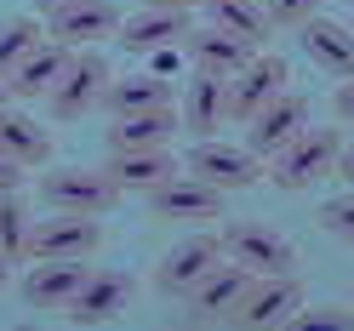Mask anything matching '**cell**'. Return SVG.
I'll return each instance as SVG.
<instances>
[{"label": "cell", "mask_w": 354, "mask_h": 331, "mask_svg": "<svg viewBox=\"0 0 354 331\" xmlns=\"http://www.w3.org/2000/svg\"><path fill=\"white\" fill-rule=\"evenodd\" d=\"M337 149H343V126H303L292 143L280 154H269V166H263V178L286 194H303L315 189L331 166H337Z\"/></svg>", "instance_id": "6da1fadb"}, {"label": "cell", "mask_w": 354, "mask_h": 331, "mask_svg": "<svg viewBox=\"0 0 354 331\" xmlns=\"http://www.w3.org/2000/svg\"><path fill=\"white\" fill-rule=\"evenodd\" d=\"M217 240H223V257L240 263L246 274H297V246L286 240L280 229L257 223V217H229L223 229H217Z\"/></svg>", "instance_id": "7a4b0ae2"}, {"label": "cell", "mask_w": 354, "mask_h": 331, "mask_svg": "<svg viewBox=\"0 0 354 331\" xmlns=\"http://www.w3.org/2000/svg\"><path fill=\"white\" fill-rule=\"evenodd\" d=\"M40 200L52 211H86V217H103L109 206L120 200V189L92 166H57V171H40Z\"/></svg>", "instance_id": "3957f363"}, {"label": "cell", "mask_w": 354, "mask_h": 331, "mask_svg": "<svg viewBox=\"0 0 354 331\" xmlns=\"http://www.w3.org/2000/svg\"><path fill=\"white\" fill-rule=\"evenodd\" d=\"M217 263H223V240H217V234H189V240H177V246L154 263V292L183 303Z\"/></svg>", "instance_id": "277c9868"}, {"label": "cell", "mask_w": 354, "mask_h": 331, "mask_svg": "<svg viewBox=\"0 0 354 331\" xmlns=\"http://www.w3.org/2000/svg\"><path fill=\"white\" fill-rule=\"evenodd\" d=\"M189 178H201L212 189H223V194H240V189H252L263 183V160L252 149H234V143H217V138H201L189 149Z\"/></svg>", "instance_id": "5b68a950"}, {"label": "cell", "mask_w": 354, "mask_h": 331, "mask_svg": "<svg viewBox=\"0 0 354 331\" xmlns=\"http://www.w3.org/2000/svg\"><path fill=\"white\" fill-rule=\"evenodd\" d=\"M103 246V223L97 217H86V211H52V217H40V223L29 229V246L24 257H92Z\"/></svg>", "instance_id": "8992f818"}, {"label": "cell", "mask_w": 354, "mask_h": 331, "mask_svg": "<svg viewBox=\"0 0 354 331\" xmlns=\"http://www.w3.org/2000/svg\"><path fill=\"white\" fill-rule=\"evenodd\" d=\"M286 80H292V69H286V57H274V52H252L240 69L229 75V86H223V103H229V120H252L269 97H280L286 92Z\"/></svg>", "instance_id": "52a82bcc"}, {"label": "cell", "mask_w": 354, "mask_h": 331, "mask_svg": "<svg viewBox=\"0 0 354 331\" xmlns=\"http://www.w3.org/2000/svg\"><path fill=\"white\" fill-rule=\"evenodd\" d=\"M103 86H109V63L97 46H80L69 57V69H63V80L46 92L52 103V120H80V115H92L97 97H103Z\"/></svg>", "instance_id": "ba28073f"}, {"label": "cell", "mask_w": 354, "mask_h": 331, "mask_svg": "<svg viewBox=\"0 0 354 331\" xmlns=\"http://www.w3.org/2000/svg\"><path fill=\"white\" fill-rule=\"evenodd\" d=\"M131 303V274L120 269H86V280L75 285V297L63 303V320L69 325H115Z\"/></svg>", "instance_id": "9c48e42d"}, {"label": "cell", "mask_w": 354, "mask_h": 331, "mask_svg": "<svg viewBox=\"0 0 354 331\" xmlns=\"http://www.w3.org/2000/svg\"><path fill=\"white\" fill-rule=\"evenodd\" d=\"M297 308H303L297 274H263V280H252V292L240 297L234 325H246V331H274V325H292Z\"/></svg>", "instance_id": "30bf717a"}, {"label": "cell", "mask_w": 354, "mask_h": 331, "mask_svg": "<svg viewBox=\"0 0 354 331\" xmlns=\"http://www.w3.org/2000/svg\"><path fill=\"white\" fill-rule=\"evenodd\" d=\"M223 200H229L223 189L189 178V171H177L160 189H149V206H154V217H166V223H212V217H223Z\"/></svg>", "instance_id": "8fae6325"}, {"label": "cell", "mask_w": 354, "mask_h": 331, "mask_svg": "<svg viewBox=\"0 0 354 331\" xmlns=\"http://www.w3.org/2000/svg\"><path fill=\"white\" fill-rule=\"evenodd\" d=\"M303 126H308V97L303 92H280V97H269L246 120V149L257 154V160H269V154H280Z\"/></svg>", "instance_id": "7c38bea8"}, {"label": "cell", "mask_w": 354, "mask_h": 331, "mask_svg": "<svg viewBox=\"0 0 354 331\" xmlns=\"http://www.w3.org/2000/svg\"><path fill=\"white\" fill-rule=\"evenodd\" d=\"M177 171H183V160H177L166 143L160 149H109V160H103V178L120 194H149L166 178H177Z\"/></svg>", "instance_id": "4fadbf2b"}, {"label": "cell", "mask_w": 354, "mask_h": 331, "mask_svg": "<svg viewBox=\"0 0 354 331\" xmlns=\"http://www.w3.org/2000/svg\"><path fill=\"white\" fill-rule=\"evenodd\" d=\"M194 23H189V12H171V6H138V12H126L120 17V29H115V46L131 52V57H143V52H166L177 46Z\"/></svg>", "instance_id": "5bb4252c"}, {"label": "cell", "mask_w": 354, "mask_h": 331, "mask_svg": "<svg viewBox=\"0 0 354 331\" xmlns=\"http://www.w3.org/2000/svg\"><path fill=\"white\" fill-rule=\"evenodd\" d=\"M252 280H257V274H246L240 263L223 257V263H217V269L183 297V303H189V320H206V325H212V320H234V308H240V297L252 292Z\"/></svg>", "instance_id": "9a60e30c"}, {"label": "cell", "mask_w": 354, "mask_h": 331, "mask_svg": "<svg viewBox=\"0 0 354 331\" xmlns=\"http://www.w3.org/2000/svg\"><path fill=\"white\" fill-rule=\"evenodd\" d=\"M120 29V12H115V0H80V6H63L46 17V35L63 40V46H97V40H109Z\"/></svg>", "instance_id": "2e32d148"}, {"label": "cell", "mask_w": 354, "mask_h": 331, "mask_svg": "<svg viewBox=\"0 0 354 331\" xmlns=\"http://www.w3.org/2000/svg\"><path fill=\"white\" fill-rule=\"evenodd\" d=\"M303 29V52H308V63L315 69H326V75H337V80H354V29L348 23H331V17H308V23H297Z\"/></svg>", "instance_id": "e0dca14e"}, {"label": "cell", "mask_w": 354, "mask_h": 331, "mask_svg": "<svg viewBox=\"0 0 354 331\" xmlns=\"http://www.w3.org/2000/svg\"><path fill=\"white\" fill-rule=\"evenodd\" d=\"M69 57H75V46H63V40H40V46L24 57V63H17V69L6 75L12 80V97H24V103H46V92H52V86L63 80V69H69Z\"/></svg>", "instance_id": "ac0fdd59"}, {"label": "cell", "mask_w": 354, "mask_h": 331, "mask_svg": "<svg viewBox=\"0 0 354 331\" xmlns=\"http://www.w3.org/2000/svg\"><path fill=\"white\" fill-rule=\"evenodd\" d=\"M223 75H212V69H194L189 75V92H183V108H177V120H183L189 138H212L217 126L229 120V103H223Z\"/></svg>", "instance_id": "d6986e66"}, {"label": "cell", "mask_w": 354, "mask_h": 331, "mask_svg": "<svg viewBox=\"0 0 354 331\" xmlns=\"http://www.w3.org/2000/svg\"><path fill=\"white\" fill-rule=\"evenodd\" d=\"M80 280H86V263L80 257H40L35 269L24 274V303L29 308H63L75 297Z\"/></svg>", "instance_id": "ffe728a7"}, {"label": "cell", "mask_w": 354, "mask_h": 331, "mask_svg": "<svg viewBox=\"0 0 354 331\" xmlns=\"http://www.w3.org/2000/svg\"><path fill=\"white\" fill-rule=\"evenodd\" d=\"M183 120H177V103H160V108H138V115H115L109 126V149H160L171 143Z\"/></svg>", "instance_id": "44dd1931"}, {"label": "cell", "mask_w": 354, "mask_h": 331, "mask_svg": "<svg viewBox=\"0 0 354 331\" xmlns=\"http://www.w3.org/2000/svg\"><path fill=\"white\" fill-rule=\"evenodd\" d=\"M183 46H189V63L194 69H212V75H234L240 63H246L257 46H246L240 35H229V29H217V23H206V29H189L183 35Z\"/></svg>", "instance_id": "7402d4cb"}, {"label": "cell", "mask_w": 354, "mask_h": 331, "mask_svg": "<svg viewBox=\"0 0 354 331\" xmlns=\"http://www.w3.org/2000/svg\"><path fill=\"white\" fill-rule=\"evenodd\" d=\"M160 103H177L166 75H109L97 97V108H109V115H138V108H160Z\"/></svg>", "instance_id": "603a6c76"}, {"label": "cell", "mask_w": 354, "mask_h": 331, "mask_svg": "<svg viewBox=\"0 0 354 331\" xmlns=\"http://www.w3.org/2000/svg\"><path fill=\"white\" fill-rule=\"evenodd\" d=\"M0 149H6L24 171H35V166L52 160V131L35 115H24V108H0Z\"/></svg>", "instance_id": "cb8c5ba5"}, {"label": "cell", "mask_w": 354, "mask_h": 331, "mask_svg": "<svg viewBox=\"0 0 354 331\" xmlns=\"http://www.w3.org/2000/svg\"><path fill=\"white\" fill-rule=\"evenodd\" d=\"M201 6L212 12V23H217V29L240 35V40H246V46H263V40L274 35L269 12H263V0H201Z\"/></svg>", "instance_id": "d4e9b609"}, {"label": "cell", "mask_w": 354, "mask_h": 331, "mask_svg": "<svg viewBox=\"0 0 354 331\" xmlns=\"http://www.w3.org/2000/svg\"><path fill=\"white\" fill-rule=\"evenodd\" d=\"M40 40H46V23H40V17H6V23H0V75H12Z\"/></svg>", "instance_id": "484cf974"}, {"label": "cell", "mask_w": 354, "mask_h": 331, "mask_svg": "<svg viewBox=\"0 0 354 331\" xmlns=\"http://www.w3.org/2000/svg\"><path fill=\"white\" fill-rule=\"evenodd\" d=\"M24 246H29V206L17 200V189L12 194H0V257H24Z\"/></svg>", "instance_id": "4316f807"}, {"label": "cell", "mask_w": 354, "mask_h": 331, "mask_svg": "<svg viewBox=\"0 0 354 331\" xmlns=\"http://www.w3.org/2000/svg\"><path fill=\"white\" fill-rule=\"evenodd\" d=\"M297 331H354V303H326V308H297L292 314Z\"/></svg>", "instance_id": "83f0119b"}, {"label": "cell", "mask_w": 354, "mask_h": 331, "mask_svg": "<svg viewBox=\"0 0 354 331\" xmlns=\"http://www.w3.org/2000/svg\"><path fill=\"white\" fill-rule=\"evenodd\" d=\"M315 217H320L326 234H337V240H348V246H354V194H331Z\"/></svg>", "instance_id": "f1b7e54d"}, {"label": "cell", "mask_w": 354, "mask_h": 331, "mask_svg": "<svg viewBox=\"0 0 354 331\" xmlns=\"http://www.w3.org/2000/svg\"><path fill=\"white\" fill-rule=\"evenodd\" d=\"M263 12H269L274 29H297V23H308L320 12V0H263Z\"/></svg>", "instance_id": "f546056e"}, {"label": "cell", "mask_w": 354, "mask_h": 331, "mask_svg": "<svg viewBox=\"0 0 354 331\" xmlns=\"http://www.w3.org/2000/svg\"><path fill=\"white\" fill-rule=\"evenodd\" d=\"M331 115H337V126H354V80L337 86V97H331Z\"/></svg>", "instance_id": "4dcf8cb0"}, {"label": "cell", "mask_w": 354, "mask_h": 331, "mask_svg": "<svg viewBox=\"0 0 354 331\" xmlns=\"http://www.w3.org/2000/svg\"><path fill=\"white\" fill-rule=\"evenodd\" d=\"M12 189H24V166H17L12 154L0 149V194H12Z\"/></svg>", "instance_id": "1f68e13d"}, {"label": "cell", "mask_w": 354, "mask_h": 331, "mask_svg": "<svg viewBox=\"0 0 354 331\" xmlns=\"http://www.w3.org/2000/svg\"><path fill=\"white\" fill-rule=\"evenodd\" d=\"M331 171H337V178H348V183H354V143H343V149H337V166H331Z\"/></svg>", "instance_id": "d6a6232c"}, {"label": "cell", "mask_w": 354, "mask_h": 331, "mask_svg": "<svg viewBox=\"0 0 354 331\" xmlns=\"http://www.w3.org/2000/svg\"><path fill=\"white\" fill-rule=\"evenodd\" d=\"M138 6H171V12H194L201 0H138Z\"/></svg>", "instance_id": "836d02e7"}, {"label": "cell", "mask_w": 354, "mask_h": 331, "mask_svg": "<svg viewBox=\"0 0 354 331\" xmlns=\"http://www.w3.org/2000/svg\"><path fill=\"white\" fill-rule=\"evenodd\" d=\"M63 6H80V0H35V12H40V17H52V12H63Z\"/></svg>", "instance_id": "e575fe53"}, {"label": "cell", "mask_w": 354, "mask_h": 331, "mask_svg": "<svg viewBox=\"0 0 354 331\" xmlns=\"http://www.w3.org/2000/svg\"><path fill=\"white\" fill-rule=\"evenodd\" d=\"M6 97H12V80H6V75H0V108H6Z\"/></svg>", "instance_id": "d590c367"}, {"label": "cell", "mask_w": 354, "mask_h": 331, "mask_svg": "<svg viewBox=\"0 0 354 331\" xmlns=\"http://www.w3.org/2000/svg\"><path fill=\"white\" fill-rule=\"evenodd\" d=\"M6 269H12V257H0V285H6Z\"/></svg>", "instance_id": "8d00e7d4"}, {"label": "cell", "mask_w": 354, "mask_h": 331, "mask_svg": "<svg viewBox=\"0 0 354 331\" xmlns=\"http://www.w3.org/2000/svg\"><path fill=\"white\" fill-rule=\"evenodd\" d=\"M348 29H354V23H348Z\"/></svg>", "instance_id": "74e56055"}, {"label": "cell", "mask_w": 354, "mask_h": 331, "mask_svg": "<svg viewBox=\"0 0 354 331\" xmlns=\"http://www.w3.org/2000/svg\"><path fill=\"white\" fill-rule=\"evenodd\" d=\"M348 303H354V297H348Z\"/></svg>", "instance_id": "f35d334b"}]
</instances>
